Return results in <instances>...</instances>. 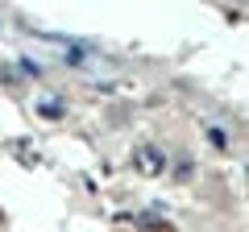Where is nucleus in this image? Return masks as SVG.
Masks as SVG:
<instances>
[{
	"mask_svg": "<svg viewBox=\"0 0 249 232\" xmlns=\"http://www.w3.org/2000/svg\"><path fill=\"white\" fill-rule=\"evenodd\" d=\"M162 162H166V158H162V153L154 149V145H142V149H137V166H142L145 174H158V170H162Z\"/></svg>",
	"mask_w": 249,
	"mask_h": 232,
	"instance_id": "f257e3e1",
	"label": "nucleus"
}]
</instances>
